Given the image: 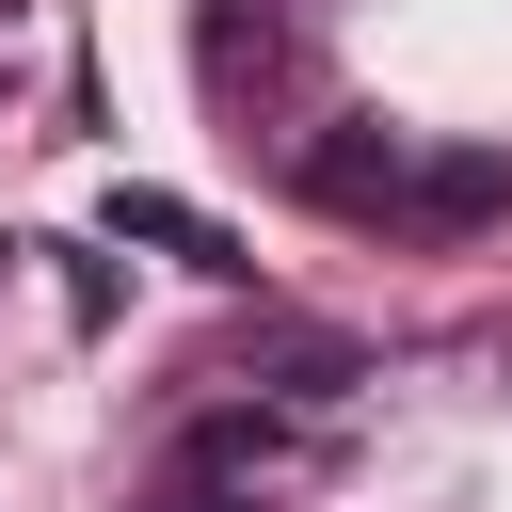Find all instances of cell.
I'll return each mask as SVG.
<instances>
[{
	"instance_id": "cell-2",
	"label": "cell",
	"mask_w": 512,
	"mask_h": 512,
	"mask_svg": "<svg viewBox=\"0 0 512 512\" xmlns=\"http://www.w3.org/2000/svg\"><path fill=\"white\" fill-rule=\"evenodd\" d=\"M400 160H416L400 128H320V144H304V192H320V208H352V224H384Z\"/></svg>"
},
{
	"instance_id": "cell-3",
	"label": "cell",
	"mask_w": 512,
	"mask_h": 512,
	"mask_svg": "<svg viewBox=\"0 0 512 512\" xmlns=\"http://www.w3.org/2000/svg\"><path fill=\"white\" fill-rule=\"evenodd\" d=\"M112 240H144V256H176V272H208V288H240L256 256L208 224V208H176V192H112Z\"/></svg>"
},
{
	"instance_id": "cell-7",
	"label": "cell",
	"mask_w": 512,
	"mask_h": 512,
	"mask_svg": "<svg viewBox=\"0 0 512 512\" xmlns=\"http://www.w3.org/2000/svg\"><path fill=\"white\" fill-rule=\"evenodd\" d=\"M144 512H256V496H240V480H208V464H160V480H144Z\"/></svg>"
},
{
	"instance_id": "cell-6",
	"label": "cell",
	"mask_w": 512,
	"mask_h": 512,
	"mask_svg": "<svg viewBox=\"0 0 512 512\" xmlns=\"http://www.w3.org/2000/svg\"><path fill=\"white\" fill-rule=\"evenodd\" d=\"M352 368H368L352 336H256V368H240V384H272V400H336Z\"/></svg>"
},
{
	"instance_id": "cell-8",
	"label": "cell",
	"mask_w": 512,
	"mask_h": 512,
	"mask_svg": "<svg viewBox=\"0 0 512 512\" xmlns=\"http://www.w3.org/2000/svg\"><path fill=\"white\" fill-rule=\"evenodd\" d=\"M0 16H16V0H0Z\"/></svg>"
},
{
	"instance_id": "cell-5",
	"label": "cell",
	"mask_w": 512,
	"mask_h": 512,
	"mask_svg": "<svg viewBox=\"0 0 512 512\" xmlns=\"http://www.w3.org/2000/svg\"><path fill=\"white\" fill-rule=\"evenodd\" d=\"M176 464H208V480H240V496H272V480H288V464H304V448H288V432H272V416H256V400H240V416H208V432H192V448H176Z\"/></svg>"
},
{
	"instance_id": "cell-4",
	"label": "cell",
	"mask_w": 512,
	"mask_h": 512,
	"mask_svg": "<svg viewBox=\"0 0 512 512\" xmlns=\"http://www.w3.org/2000/svg\"><path fill=\"white\" fill-rule=\"evenodd\" d=\"M192 64H208V96L272 80V64H288V0H208V16H192Z\"/></svg>"
},
{
	"instance_id": "cell-1",
	"label": "cell",
	"mask_w": 512,
	"mask_h": 512,
	"mask_svg": "<svg viewBox=\"0 0 512 512\" xmlns=\"http://www.w3.org/2000/svg\"><path fill=\"white\" fill-rule=\"evenodd\" d=\"M512 208V160H400V192H384V224H416V240H464V224H496Z\"/></svg>"
}]
</instances>
